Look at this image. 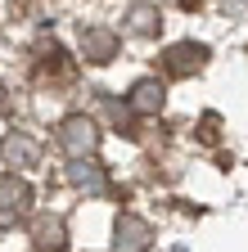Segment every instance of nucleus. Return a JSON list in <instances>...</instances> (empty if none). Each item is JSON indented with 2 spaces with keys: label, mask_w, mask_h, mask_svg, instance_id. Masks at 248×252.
<instances>
[{
  "label": "nucleus",
  "mask_w": 248,
  "mask_h": 252,
  "mask_svg": "<svg viewBox=\"0 0 248 252\" xmlns=\"http://www.w3.org/2000/svg\"><path fill=\"white\" fill-rule=\"evenodd\" d=\"M153 27H158V9H149V5H144V9H136V14H131V32H140V36H149Z\"/></svg>",
  "instance_id": "nucleus-10"
},
{
  "label": "nucleus",
  "mask_w": 248,
  "mask_h": 252,
  "mask_svg": "<svg viewBox=\"0 0 248 252\" xmlns=\"http://www.w3.org/2000/svg\"><path fill=\"white\" fill-rule=\"evenodd\" d=\"M153 239V230L140 216H117V252H144Z\"/></svg>",
  "instance_id": "nucleus-7"
},
{
  "label": "nucleus",
  "mask_w": 248,
  "mask_h": 252,
  "mask_svg": "<svg viewBox=\"0 0 248 252\" xmlns=\"http://www.w3.org/2000/svg\"><path fill=\"white\" fill-rule=\"evenodd\" d=\"M36 248H50V252H64L68 248V230H64V220L59 216H45V220H36Z\"/></svg>",
  "instance_id": "nucleus-9"
},
{
  "label": "nucleus",
  "mask_w": 248,
  "mask_h": 252,
  "mask_svg": "<svg viewBox=\"0 0 248 252\" xmlns=\"http://www.w3.org/2000/svg\"><path fill=\"white\" fill-rule=\"evenodd\" d=\"M27 207H32L27 180H18L14 171H5V176H0V225H18V220L27 216Z\"/></svg>",
  "instance_id": "nucleus-1"
},
{
  "label": "nucleus",
  "mask_w": 248,
  "mask_h": 252,
  "mask_svg": "<svg viewBox=\"0 0 248 252\" xmlns=\"http://www.w3.org/2000/svg\"><path fill=\"white\" fill-rule=\"evenodd\" d=\"M81 54L90 63H113L117 59V32H108V27H86L81 32Z\"/></svg>",
  "instance_id": "nucleus-5"
},
{
  "label": "nucleus",
  "mask_w": 248,
  "mask_h": 252,
  "mask_svg": "<svg viewBox=\"0 0 248 252\" xmlns=\"http://www.w3.org/2000/svg\"><path fill=\"white\" fill-rule=\"evenodd\" d=\"M59 144H64L68 158H90L100 144V126L90 117H68L64 126H59Z\"/></svg>",
  "instance_id": "nucleus-2"
},
{
  "label": "nucleus",
  "mask_w": 248,
  "mask_h": 252,
  "mask_svg": "<svg viewBox=\"0 0 248 252\" xmlns=\"http://www.w3.org/2000/svg\"><path fill=\"white\" fill-rule=\"evenodd\" d=\"M0 153H5V162H14V167H32L41 149H36V140H27V135H5Z\"/></svg>",
  "instance_id": "nucleus-8"
},
{
  "label": "nucleus",
  "mask_w": 248,
  "mask_h": 252,
  "mask_svg": "<svg viewBox=\"0 0 248 252\" xmlns=\"http://www.w3.org/2000/svg\"><path fill=\"white\" fill-rule=\"evenodd\" d=\"M208 63V45H194V41H180V45H172L167 54H163V68H167V77H190V72H199Z\"/></svg>",
  "instance_id": "nucleus-3"
},
{
  "label": "nucleus",
  "mask_w": 248,
  "mask_h": 252,
  "mask_svg": "<svg viewBox=\"0 0 248 252\" xmlns=\"http://www.w3.org/2000/svg\"><path fill=\"white\" fill-rule=\"evenodd\" d=\"M68 180L77 189H86V194H104V189H108V176H104V167L95 162V158H72Z\"/></svg>",
  "instance_id": "nucleus-6"
},
{
  "label": "nucleus",
  "mask_w": 248,
  "mask_h": 252,
  "mask_svg": "<svg viewBox=\"0 0 248 252\" xmlns=\"http://www.w3.org/2000/svg\"><path fill=\"white\" fill-rule=\"evenodd\" d=\"M163 104H167V90H163V81L144 77V81H136V86H131V99H127V108H131V113L153 117V113H163Z\"/></svg>",
  "instance_id": "nucleus-4"
}]
</instances>
